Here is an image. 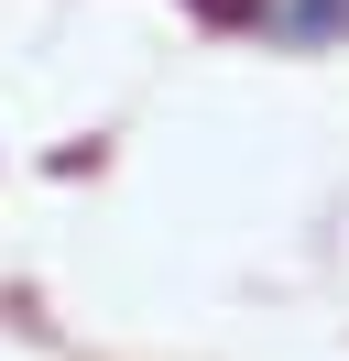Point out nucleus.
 <instances>
[{"instance_id":"nucleus-1","label":"nucleus","mask_w":349,"mask_h":361,"mask_svg":"<svg viewBox=\"0 0 349 361\" xmlns=\"http://www.w3.org/2000/svg\"><path fill=\"white\" fill-rule=\"evenodd\" d=\"M196 23H262V11H273V0H186Z\"/></svg>"},{"instance_id":"nucleus-2","label":"nucleus","mask_w":349,"mask_h":361,"mask_svg":"<svg viewBox=\"0 0 349 361\" xmlns=\"http://www.w3.org/2000/svg\"><path fill=\"white\" fill-rule=\"evenodd\" d=\"M349 23V0H295V33H338Z\"/></svg>"}]
</instances>
